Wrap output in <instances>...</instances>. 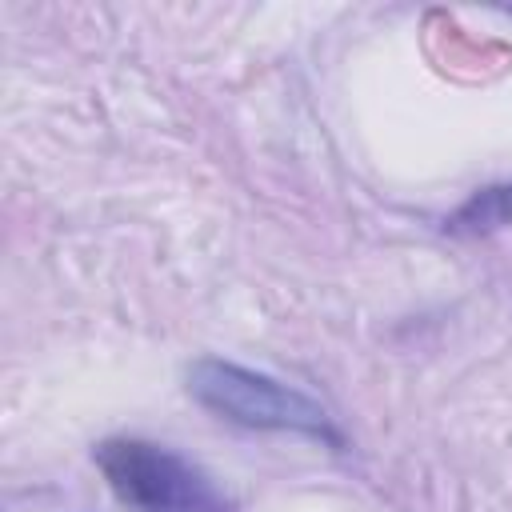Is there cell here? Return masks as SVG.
I'll return each instance as SVG.
<instances>
[{"instance_id":"obj_1","label":"cell","mask_w":512,"mask_h":512,"mask_svg":"<svg viewBox=\"0 0 512 512\" xmlns=\"http://www.w3.org/2000/svg\"><path fill=\"white\" fill-rule=\"evenodd\" d=\"M188 396L228 424H240L252 432H300L320 444L344 448V436L332 424L324 404H316L292 384H280L276 376L240 368L232 360L200 356L188 368Z\"/></svg>"},{"instance_id":"obj_2","label":"cell","mask_w":512,"mask_h":512,"mask_svg":"<svg viewBox=\"0 0 512 512\" xmlns=\"http://www.w3.org/2000/svg\"><path fill=\"white\" fill-rule=\"evenodd\" d=\"M96 468L128 512H236L232 496L188 456L140 436L96 444Z\"/></svg>"},{"instance_id":"obj_3","label":"cell","mask_w":512,"mask_h":512,"mask_svg":"<svg viewBox=\"0 0 512 512\" xmlns=\"http://www.w3.org/2000/svg\"><path fill=\"white\" fill-rule=\"evenodd\" d=\"M452 236H488L500 228H512V184H488L476 188L444 224Z\"/></svg>"}]
</instances>
